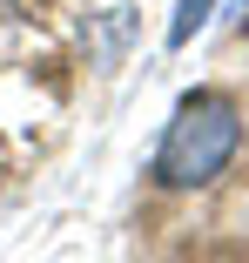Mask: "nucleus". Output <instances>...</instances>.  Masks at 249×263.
<instances>
[{
    "label": "nucleus",
    "instance_id": "nucleus-1",
    "mask_svg": "<svg viewBox=\"0 0 249 263\" xmlns=\"http://www.w3.org/2000/svg\"><path fill=\"white\" fill-rule=\"evenodd\" d=\"M236 148H242V108L229 95H216V88H195V95L175 101L148 176H155L162 189H209L236 162Z\"/></svg>",
    "mask_w": 249,
    "mask_h": 263
},
{
    "label": "nucleus",
    "instance_id": "nucleus-2",
    "mask_svg": "<svg viewBox=\"0 0 249 263\" xmlns=\"http://www.w3.org/2000/svg\"><path fill=\"white\" fill-rule=\"evenodd\" d=\"M209 7H216V0H175V21H169V47H189V41H195V27L209 21Z\"/></svg>",
    "mask_w": 249,
    "mask_h": 263
}]
</instances>
